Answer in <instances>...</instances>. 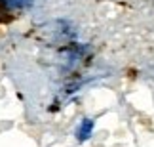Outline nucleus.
I'll use <instances>...</instances> for the list:
<instances>
[{
    "label": "nucleus",
    "instance_id": "obj_1",
    "mask_svg": "<svg viewBox=\"0 0 154 147\" xmlns=\"http://www.w3.org/2000/svg\"><path fill=\"white\" fill-rule=\"evenodd\" d=\"M91 132H93V120L91 119H84L80 122V126L76 128V139H78L80 143H84L86 139H90Z\"/></svg>",
    "mask_w": 154,
    "mask_h": 147
},
{
    "label": "nucleus",
    "instance_id": "obj_2",
    "mask_svg": "<svg viewBox=\"0 0 154 147\" xmlns=\"http://www.w3.org/2000/svg\"><path fill=\"white\" fill-rule=\"evenodd\" d=\"M8 4V8H15V10H23V8H29L32 6L34 0H4Z\"/></svg>",
    "mask_w": 154,
    "mask_h": 147
},
{
    "label": "nucleus",
    "instance_id": "obj_3",
    "mask_svg": "<svg viewBox=\"0 0 154 147\" xmlns=\"http://www.w3.org/2000/svg\"><path fill=\"white\" fill-rule=\"evenodd\" d=\"M4 15H10V8H8V4H6L4 0H0V21L6 19Z\"/></svg>",
    "mask_w": 154,
    "mask_h": 147
}]
</instances>
